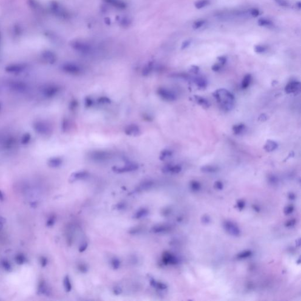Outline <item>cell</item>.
<instances>
[{
    "instance_id": "obj_26",
    "label": "cell",
    "mask_w": 301,
    "mask_h": 301,
    "mask_svg": "<svg viewBox=\"0 0 301 301\" xmlns=\"http://www.w3.org/2000/svg\"><path fill=\"white\" fill-rule=\"evenodd\" d=\"M77 268H78L77 269L79 270V271L81 272V273L85 274L88 271V268L87 265L85 263H81L78 264Z\"/></svg>"
},
{
    "instance_id": "obj_40",
    "label": "cell",
    "mask_w": 301,
    "mask_h": 301,
    "mask_svg": "<svg viewBox=\"0 0 301 301\" xmlns=\"http://www.w3.org/2000/svg\"><path fill=\"white\" fill-rule=\"evenodd\" d=\"M275 2L282 7H287L288 5V2L286 0H275Z\"/></svg>"
},
{
    "instance_id": "obj_18",
    "label": "cell",
    "mask_w": 301,
    "mask_h": 301,
    "mask_svg": "<svg viewBox=\"0 0 301 301\" xmlns=\"http://www.w3.org/2000/svg\"><path fill=\"white\" fill-rule=\"evenodd\" d=\"M149 211L146 208H141L139 209L133 215V218L135 219H141L143 217H145L147 216L148 214Z\"/></svg>"
},
{
    "instance_id": "obj_51",
    "label": "cell",
    "mask_w": 301,
    "mask_h": 301,
    "mask_svg": "<svg viewBox=\"0 0 301 301\" xmlns=\"http://www.w3.org/2000/svg\"><path fill=\"white\" fill-rule=\"evenodd\" d=\"M113 292L115 295H118L122 293V289L119 287H115L113 289Z\"/></svg>"
},
{
    "instance_id": "obj_48",
    "label": "cell",
    "mask_w": 301,
    "mask_h": 301,
    "mask_svg": "<svg viewBox=\"0 0 301 301\" xmlns=\"http://www.w3.org/2000/svg\"><path fill=\"white\" fill-rule=\"evenodd\" d=\"M191 41L189 40H187V41H184L182 45V49H185V48L188 47L189 46V45L191 44Z\"/></svg>"
},
{
    "instance_id": "obj_29",
    "label": "cell",
    "mask_w": 301,
    "mask_h": 301,
    "mask_svg": "<svg viewBox=\"0 0 301 301\" xmlns=\"http://www.w3.org/2000/svg\"><path fill=\"white\" fill-rule=\"evenodd\" d=\"M111 263L113 269H118L121 265L120 261L116 258H114L112 259Z\"/></svg>"
},
{
    "instance_id": "obj_24",
    "label": "cell",
    "mask_w": 301,
    "mask_h": 301,
    "mask_svg": "<svg viewBox=\"0 0 301 301\" xmlns=\"http://www.w3.org/2000/svg\"><path fill=\"white\" fill-rule=\"evenodd\" d=\"M153 70V64H149L146 65L142 70V75L144 76H148L150 75Z\"/></svg>"
},
{
    "instance_id": "obj_54",
    "label": "cell",
    "mask_w": 301,
    "mask_h": 301,
    "mask_svg": "<svg viewBox=\"0 0 301 301\" xmlns=\"http://www.w3.org/2000/svg\"><path fill=\"white\" fill-rule=\"evenodd\" d=\"M202 222L204 223L207 224V223H208L210 221V218H209V217L208 216H204L202 218Z\"/></svg>"
},
{
    "instance_id": "obj_46",
    "label": "cell",
    "mask_w": 301,
    "mask_h": 301,
    "mask_svg": "<svg viewBox=\"0 0 301 301\" xmlns=\"http://www.w3.org/2000/svg\"><path fill=\"white\" fill-rule=\"evenodd\" d=\"M199 67H197V66H195V65H192L190 69V71L192 73H194V74H197L199 71Z\"/></svg>"
},
{
    "instance_id": "obj_55",
    "label": "cell",
    "mask_w": 301,
    "mask_h": 301,
    "mask_svg": "<svg viewBox=\"0 0 301 301\" xmlns=\"http://www.w3.org/2000/svg\"><path fill=\"white\" fill-rule=\"evenodd\" d=\"M41 265H42V266H45L47 265V259H46L45 258L42 257V258L41 259Z\"/></svg>"
},
{
    "instance_id": "obj_10",
    "label": "cell",
    "mask_w": 301,
    "mask_h": 301,
    "mask_svg": "<svg viewBox=\"0 0 301 301\" xmlns=\"http://www.w3.org/2000/svg\"><path fill=\"white\" fill-rule=\"evenodd\" d=\"M124 131L127 135L133 136H138L141 133V130L139 127L135 124H131L127 126L125 128Z\"/></svg>"
},
{
    "instance_id": "obj_44",
    "label": "cell",
    "mask_w": 301,
    "mask_h": 301,
    "mask_svg": "<svg viewBox=\"0 0 301 301\" xmlns=\"http://www.w3.org/2000/svg\"><path fill=\"white\" fill-rule=\"evenodd\" d=\"M214 187L217 189H222L223 187H224V185H223V184L221 182V181H216L215 182V185H214Z\"/></svg>"
},
{
    "instance_id": "obj_21",
    "label": "cell",
    "mask_w": 301,
    "mask_h": 301,
    "mask_svg": "<svg viewBox=\"0 0 301 301\" xmlns=\"http://www.w3.org/2000/svg\"><path fill=\"white\" fill-rule=\"evenodd\" d=\"M201 171H202L203 172H207V173H214V172H216V171L218 170V167H215V166H212V165H206V166L202 167V168H201Z\"/></svg>"
},
{
    "instance_id": "obj_2",
    "label": "cell",
    "mask_w": 301,
    "mask_h": 301,
    "mask_svg": "<svg viewBox=\"0 0 301 301\" xmlns=\"http://www.w3.org/2000/svg\"><path fill=\"white\" fill-rule=\"evenodd\" d=\"M111 154L105 150H96L91 152L88 154L90 159L95 161H103L110 158Z\"/></svg>"
},
{
    "instance_id": "obj_38",
    "label": "cell",
    "mask_w": 301,
    "mask_h": 301,
    "mask_svg": "<svg viewBox=\"0 0 301 301\" xmlns=\"http://www.w3.org/2000/svg\"><path fill=\"white\" fill-rule=\"evenodd\" d=\"M87 247H88V243L87 242H85L82 243V244L80 245V246L79 248V252H84L87 249Z\"/></svg>"
},
{
    "instance_id": "obj_47",
    "label": "cell",
    "mask_w": 301,
    "mask_h": 301,
    "mask_svg": "<svg viewBox=\"0 0 301 301\" xmlns=\"http://www.w3.org/2000/svg\"><path fill=\"white\" fill-rule=\"evenodd\" d=\"M218 59L219 61V64L221 65H224L225 64L226 62V57H225V56H219L218 58Z\"/></svg>"
},
{
    "instance_id": "obj_31",
    "label": "cell",
    "mask_w": 301,
    "mask_h": 301,
    "mask_svg": "<svg viewBox=\"0 0 301 301\" xmlns=\"http://www.w3.org/2000/svg\"><path fill=\"white\" fill-rule=\"evenodd\" d=\"M254 50H255V51L257 53H258V54H261V53H264V52L266 50V47H265L264 46L260 45H258L255 46V47H254Z\"/></svg>"
},
{
    "instance_id": "obj_37",
    "label": "cell",
    "mask_w": 301,
    "mask_h": 301,
    "mask_svg": "<svg viewBox=\"0 0 301 301\" xmlns=\"http://www.w3.org/2000/svg\"><path fill=\"white\" fill-rule=\"evenodd\" d=\"M294 209V207H293L292 205H288V206L285 207V208L284 209V213L286 215H289L293 212Z\"/></svg>"
},
{
    "instance_id": "obj_30",
    "label": "cell",
    "mask_w": 301,
    "mask_h": 301,
    "mask_svg": "<svg viewBox=\"0 0 301 301\" xmlns=\"http://www.w3.org/2000/svg\"><path fill=\"white\" fill-rule=\"evenodd\" d=\"M258 24L260 26H266L272 24L269 19H260L258 21Z\"/></svg>"
},
{
    "instance_id": "obj_28",
    "label": "cell",
    "mask_w": 301,
    "mask_h": 301,
    "mask_svg": "<svg viewBox=\"0 0 301 301\" xmlns=\"http://www.w3.org/2000/svg\"><path fill=\"white\" fill-rule=\"evenodd\" d=\"M252 255V252L251 251H244L240 254H239L237 256V258L239 259H244L247 258Z\"/></svg>"
},
{
    "instance_id": "obj_57",
    "label": "cell",
    "mask_w": 301,
    "mask_h": 301,
    "mask_svg": "<svg viewBox=\"0 0 301 301\" xmlns=\"http://www.w3.org/2000/svg\"><path fill=\"white\" fill-rule=\"evenodd\" d=\"M3 199V195L0 191V199Z\"/></svg>"
},
{
    "instance_id": "obj_13",
    "label": "cell",
    "mask_w": 301,
    "mask_h": 301,
    "mask_svg": "<svg viewBox=\"0 0 301 301\" xmlns=\"http://www.w3.org/2000/svg\"><path fill=\"white\" fill-rule=\"evenodd\" d=\"M194 100L195 101V102L198 104L200 105L201 106L203 107L204 108H207L209 107L210 104H209V101L205 98H204L201 96H199V95H194Z\"/></svg>"
},
{
    "instance_id": "obj_7",
    "label": "cell",
    "mask_w": 301,
    "mask_h": 301,
    "mask_svg": "<svg viewBox=\"0 0 301 301\" xmlns=\"http://www.w3.org/2000/svg\"><path fill=\"white\" fill-rule=\"evenodd\" d=\"M63 70L72 75H78L81 73V68L77 65L73 64H67L63 66Z\"/></svg>"
},
{
    "instance_id": "obj_20",
    "label": "cell",
    "mask_w": 301,
    "mask_h": 301,
    "mask_svg": "<svg viewBox=\"0 0 301 301\" xmlns=\"http://www.w3.org/2000/svg\"><path fill=\"white\" fill-rule=\"evenodd\" d=\"M252 80V76L251 74H246L245 76L242 81L241 87L242 89H246L250 85Z\"/></svg>"
},
{
    "instance_id": "obj_56",
    "label": "cell",
    "mask_w": 301,
    "mask_h": 301,
    "mask_svg": "<svg viewBox=\"0 0 301 301\" xmlns=\"http://www.w3.org/2000/svg\"><path fill=\"white\" fill-rule=\"evenodd\" d=\"M289 199H294V198H295V196H294V195L293 194H290V195L289 196Z\"/></svg>"
},
{
    "instance_id": "obj_5",
    "label": "cell",
    "mask_w": 301,
    "mask_h": 301,
    "mask_svg": "<svg viewBox=\"0 0 301 301\" xmlns=\"http://www.w3.org/2000/svg\"><path fill=\"white\" fill-rule=\"evenodd\" d=\"M224 228L227 232L232 235L238 236L240 235V229L231 221H225L224 223Z\"/></svg>"
},
{
    "instance_id": "obj_25",
    "label": "cell",
    "mask_w": 301,
    "mask_h": 301,
    "mask_svg": "<svg viewBox=\"0 0 301 301\" xmlns=\"http://www.w3.org/2000/svg\"><path fill=\"white\" fill-rule=\"evenodd\" d=\"M172 155V152L171 150H163L161 153L159 158L161 160H164V159H167V158L170 157Z\"/></svg>"
},
{
    "instance_id": "obj_9",
    "label": "cell",
    "mask_w": 301,
    "mask_h": 301,
    "mask_svg": "<svg viewBox=\"0 0 301 301\" xmlns=\"http://www.w3.org/2000/svg\"><path fill=\"white\" fill-rule=\"evenodd\" d=\"M162 262L165 265H175L178 262L177 258L168 252H165L162 255Z\"/></svg>"
},
{
    "instance_id": "obj_6",
    "label": "cell",
    "mask_w": 301,
    "mask_h": 301,
    "mask_svg": "<svg viewBox=\"0 0 301 301\" xmlns=\"http://www.w3.org/2000/svg\"><path fill=\"white\" fill-rule=\"evenodd\" d=\"M138 168V165L135 164H128L122 167H113V170L116 173H124L136 171Z\"/></svg>"
},
{
    "instance_id": "obj_34",
    "label": "cell",
    "mask_w": 301,
    "mask_h": 301,
    "mask_svg": "<svg viewBox=\"0 0 301 301\" xmlns=\"http://www.w3.org/2000/svg\"><path fill=\"white\" fill-rule=\"evenodd\" d=\"M98 101L99 103H101V104H108V103H110L111 102L110 99L108 98L105 97V96L100 97L98 99Z\"/></svg>"
},
{
    "instance_id": "obj_43",
    "label": "cell",
    "mask_w": 301,
    "mask_h": 301,
    "mask_svg": "<svg viewBox=\"0 0 301 301\" xmlns=\"http://www.w3.org/2000/svg\"><path fill=\"white\" fill-rule=\"evenodd\" d=\"M140 231H141V229L139 228L135 227V228H132L131 229H130L129 232L131 234H136L139 233L140 232Z\"/></svg>"
},
{
    "instance_id": "obj_35",
    "label": "cell",
    "mask_w": 301,
    "mask_h": 301,
    "mask_svg": "<svg viewBox=\"0 0 301 301\" xmlns=\"http://www.w3.org/2000/svg\"><path fill=\"white\" fill-rule=\"evenodd\" d=\"M16 262L18 264H20V265H22L23 263L25 262V257L22 255H19L17 257H16Z\"/></svg>"
},
{
    "instance_id": "obj_49",
    "label": "cell",
    "mask_w": 301,
    "mask_h": 301,
    "mask_svg": "<svg viewBox=\"0 0 301 301\" xmlns=\"http://www.w3.org/2000/svg\"><path fill=\"white\" fill-rule=\"evenodd\" d=\"M2 264H3V266H4V267L5 268V269L6 270H7V271H10L11 270V266L10 264L8 263V262L4 261Z\"/></svg>"
},
{
    "instance_id": "obj_4",
    "label": "cell",
    "mask_w": 301,
    "mask_h": 301,
    "mask_svg": "<svg viewBox=\"0 0 301 301\" xmlns=\"http://www.w3.org/2000/svg\"><path fill=\"white\" fill-rule=\"evenodd\" d=\"M301 83L297 81H292L286 84L285 91L286 94H295L300 91Z\"/></svg>"
},
{
    "instance_id": "obj_14",
    "label": "cell",
    "mask_w": 301,
    "mask_h": 301,
    "mask_svg": "<svg viewBox=\"0 0 301 301\" xmlns=\"http://www.w3.org/2000/svg\"><path fill=\"white\" fill-rule=\"evenodd\" d=\"M194 82L200 89L205 88L207 86V80L201 76H196L194 78Z\"/></svg>"
},
{
    "instance_id": "obj_52",
    "label": "cell",
    "mask_w": 301,
    "mask_h": 301,
    "mask_svg": "<svg viewBox=\"0 0 301 301\" xmlns=\"http://www.w3.org/2000/svg\"><path fill=\"white\" fill-rule=\"evenodd\" d=\"M245 204L244 201H239L238 202H237V207L239 209H243L245 207Z\"/></svg>"
},
{
    "instance_id": "obj_11",
    "label": "cell",
    "mask_w": 301,
    "mask_h": 301,
    "mask_svg": "<svg viewBox=\"0 0 301 301\" xmlns=\"http://www.w3.org/2000/svg\"><path fill=\"white\" fill-rule=\"evenodd\" d=\"M182 170V168L180 165H167L164 167L162 171L164 173H178Z\"/></svg>"
},
{
    "instance_id": "obj_36",
    "label": "cell",
    "mask_w": 301,
    "mask_h": 301,
    "mask_svg": "<svg viewBox=\"0 0 301 301\" xmlns=\"http://www.w3.org/2000/svg\"><path fill=\"white\" fill-rule=\"evenodd\" d=\"M94 104V101L93 100L90 98V97H87L85 98V105L87 107H91Z\"/></svg>"
},
{
    "instance_id": "obj_22",
    "label": "cell",
    "mask_w": 301,
    "mask_h": 301,
    "mask_svg": "<svg viewBox=\"0 0 301 301\" xmlns=\"http://www.w3.org/2000/svg\"><path fill=\"white\" fill-rule=\"evenodd\" d=\"M209 2L208 0H199L195 2V7L197 9H201L204 8L209 4Z\"/></svg>"
},
{
    "instance_id": "obj_45",
    "label": "cell",
    "mask_w": 301,
    "mask_h": 301,
    "mask_svg": "<svg viewBox=\"0 0 301 301\" xmlns=\"http://www.w3.org/2000/svg\"><path fill=\"white\" fill-rule=\"evenodd\" d=\"M55 221H56V218L54 216L51 217L47 221V225L48 226H51L53 225L55 223Z\"/></svg>"
},
{
    "instance_id": "obj_50",
    "label": "cell",
    "mask_w": 301,
    "mask_h": 301,
    "mask_svg": "<svg viewBox=\"0 0 301 301\" xmlns=\"http://www.w3.org/2000/svg\"><path fill=\"white\" fill-rule=\"evenodd\" d=\"M295 224V219H291V220L288 221V222H286V226L290 227V226L294 225Z\"/></svg>"
},
{
    "instance_id": "obj_32",
    "label": "cell",
    "mask_w": 301,
    "mask_h": 301,
    "mask_svg": "<svg viewBox=\"0 0 301 301\" xmlns=\"http://www.w3.org/2000/svg\"><path fill=\"white\" fill-rule=\"evenodd\" d=\"M190 187L191 189L194 191H198L199 190L200 188H201V185L199 184V182H198L197 181H192L191 184H190Z\"/></svg>"
},
{
    "instance_id": "obj_39",
    "label": "cell",
    "mask_w": 301,
    "mask_h": 301,
    "mask_svg": "<svg viewBox=\"0 0 301 301\" xmlns=\"http://www.w3.org/2000/svg\"><path fill=\"white\" fill-rule=\"evenodd\" d=\"M251 15L254 17H257L259 15V11L257 8H254L251 10Z\"/></svg>"
},
{
    "instance_id": "obj_3",
    "label": "cell",
    "mask_w": 301,
    "mask_h": 301,
    "mask_svg": "<svg viewBox=\"0 0 301 301\" xmlns=\"http://www.w3.org/2000/svg\"><path fill=\"white\" fill-rule=\"evenodd\" d=\"M157 94L162 99L167 101H173L176 99V95L165 88H159L157 91Z\"/></svg>"
},
{
    "instance_id": "obj_23",
    "label": "cell",
    "mask_w": 301,
    "mask_h": 301,
    "mask_svg": "<svg viewBox=\"0 0 301 301\" xmlns=\"http://www.w3.org/2000/svg\"><path fill=\"white\" fill-rule=\"evenodd\" d=\"M62 160L60 159V158H54V159H52L50 161V166H51V167H54V168H56V167H59L61 164H62Z\"/></svg>"
},
{
    "instance_id": "obj_8",
    "label": "cell",
    "mask_w": 301,
    "mask_h": 301,
    "mask_svg": "<svg viewBox=\"0 0 301 301\" xmlns=\"http://www.w3.org/2000/svg\"><path fill=\"white\" fill-rule=\"evenodd\" d=\"M89 176V173L88 171H77L73 173L70 178V181L71 182H75L76 181L78 180H81L87 178Z\"/></svg>"
},
{
    "instance_id": "obj_1",
    "label": "cell",
    "mask_w": 301,
    "mask_h": 301,
    "mask_svg": "<svg viewBox=\"0 0 301 301\" xmlns=\"http://www.w3.org/2000/svg\"><path fill=\"white\" fill-rule=\"evenodd\" d=\"M214 98L219 107L224 111H229L233 109L234 106V95L226 89H218L212 94Z\"/></svg>"
},
{
    "instance_id": "obj_16",
    "label": "cell",
    "mask_w": 301,
    "mask_h": 301,
    "mask_svg": "<svg viewBox=\"0 0 301 301\" xmlns=\"http://www.w3.org/2000/svg\"><path fill=\"white\" fill-rule=\"evenodd\" d=\"M168 230H169V226L164 225H157L153 226L151 229L152 232L155 234L164 232L167 231Z\"/></svg>"
},
{
    "instance_id": "obj_53",
    "label": "cell",
    "mask_w": 301,
    "mask_h": 301,
    "mask_svg": "<svg viewBox=\"0 0 301 301\" xmlns=\"http://www.w3.org/2000/svg\"><path fill=\"white\" fill-rule=\"evenodd\" d=\"M258 119L261 121H264L267 119V116L265 113H262L258 118Z\"/></svg>"
},
{
    "instance_id": "obj_41",
    "label": "cell",
    "mask_w": 301,
    "mask_h": 301,
    "mask_svg": "<svg viewBox=\"0 0 301 301\" xmlns=\"http://www.w3.org/2000/svg\"><path fill=\"white\" fill-rule=\"evenodd\" d=\"M222 67V65L220 64H215L212 67V70L215 71V72H218L219 71Z\"/></svg>"
},
{
    "instance_id": "obj_19",
    "label": "cell",
    "mask_w": 301,
    "mask_h": 301,
    "mask_svg": "<svg viewBox=\"0 0 301 301\" xmlns=\"http://www.w3.org/2000/svg\"><path fill=\"white\" fill-rule=\"evenodd\" d=\"M63 285L64 289L67 292H70L72 290V285L69 276L67 275L65 277L63 281Z\"/></svg>"
},
{
    "instance_id": "obj_15",
    "label": "cell",
    "mask_w": 301,
    "mask_h": 301,
    "mask_svg": "<svg viewBox=\"0 0 301 301\" xmlns=\"http://www.w3.org/2000/svg\"><path fill=\"white\" fill-rule=\"evenodd\" d=\"M150 286L161 290H164L167 288V286L162 282H157L153 278H150Z\"/></svg>"
},
{
    "instance_id": "obj_17",
    "label": "cell",
    "mask_w": 301,
    "mask_h": 301,
    "mask_svg": "<svg viewBox=\"0 0 301 301\" xmlns=\"http://www.w3.org/2000/svg\"><path fill=\"white\" fill-rule=\"evenodd\" d=\"M245 130V125L244 124H238L233 126L232 131L235 135H240Z\"/></svg>"
},
{
    "instance_id": "obj_27",
    "label": "cell",
    "mask_w": 301,
    "mask_h": 301,
    "mask_svg": "<svg viewBox=\"0 0 301 301\" xmlns=\"http://www.w3.org/2000/svg\"><path fill=\"white\" fill-rule=\"evenodd\" d=\"M153 185V182L152 181H145L144 182H143L141 185H140V187H139V189H141V190H146V189H148L149 188H151L152 186Z\"/></svg>"
},
{
    "instance_id": "obj_33",
    "label": "cell",
    "mask_w": 301,
    "mask_h": 301,
    "mask_svg": "<svg viewBox=\"0 0 301 301\" xmlns=\"http://www.w3.org/2000/svg\"><path fill=\"white\" fill-rule=\"evenodd\" d=\"M205 21L204 20H198V21H196V22H195L194 23V28L195 29H198V28H201L204 24H205Z\"/></svg>"
},
{
    "instance_id": "obj_58",
    "label": "cell",
    "mask_w": 301,
    "mask_h": 301,
    "mask_svg": "<svg viewBox=\"0 0 301 301\" xmlns=\"http://www.w3.org/2000/svg\"><path fill=\"white\" fill-rule=\"evenodd\" d=\"M298 4V5H298V7H299V8H301V2H298V4Z\"/></svg>"
},
{
    "instance_id": "obj_42",
    "label": "cell",
    "mask_w": 301,
    "mask_h": 301,
    "mask_svg": "<svg viewBox=\"0 0 301 301\" xmlns=\"http://www.w3.org/2000/svg\"><path fill=\"white\" fill-rule=\"evenodd\" d=\"M126 205L124 202H119L115 205V209L117 210H122L125 208Z\"/></svg>"
},
{
    "instance_id": "obj_12",
    "label": "cell",
    "mask_w": 301,
    "mask_h": 301,
    "mask_svg": "<svg viewBox=\"0 0 301 301\" xmlns=\"http://www.w3.org/2000/svg\"><path fill=\"white\" fill-rule=\"evenodd\" d=\"M278 147V144L272 140L268 139L266 141L265 145L263 146V149L267 152H271L275 150Z\"/></svg>"
}]
</instances>
